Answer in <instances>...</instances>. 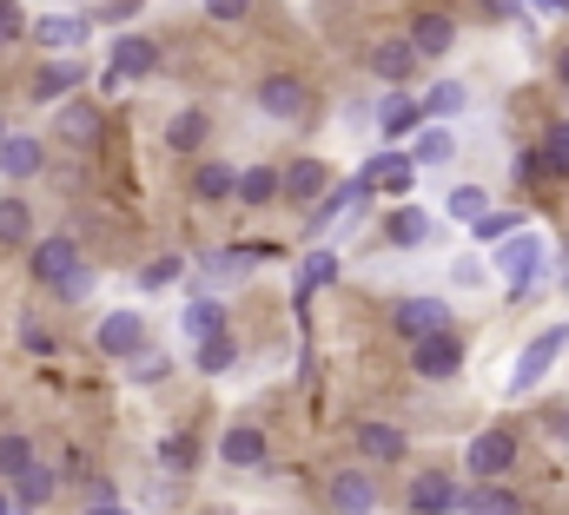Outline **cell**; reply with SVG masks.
Masks as SVG:
<instances>
[{
	"mask_svg": "<svg viewBox=\"0 0 569 515\" xmlns=\"http://www.w3.org/2000/svg\"><path fill=\"white\" fill-rule=\"evenodd\" d=\"M569 351V324H550V331H537L530 344H523V357H517V371H510V396H530V390L543 384L550 371H557V357Z\"/></svg>",
	"mask_w": 569,
	"mask_h": 515,
	"instance_id": "6da1fadb",
	"label": "cell"
},
{
	"mask_svg": "<svg viewBox=\"0 0 569 515\" xmlns=\"http://www.w3.org/2000/svg\"><path fill=\"white\" fill-rule=\"evenodd\" d=\"M463 469H470L477 483H503V476L517 469V436H510V430H477L470 450H463Z\"/></svg>",
	"mask_w": 569,
	"mask_h": 515,
	"instance_id": "7a4b0ae2",
	"label": "cell"
},
{
	"mask_svg": "<svg viewBox=\"0 0 569 515\" xmlns=\"http://www.w3.org/2000/svg\"><path fill=\"white\" fill-rule=\"evenodd\" d=\"M152 73H159V40H146V33H120L100 87H107V93H120L127 80H152Z\"/></svg>",
	"mask_w": 569,
	"mask_h": 515,
	"instance_id": "3957f363",
	"label": "cell"
},
{
	"mask_svg": "<svg viewBox=\"0 0 569 515\" xmlns=\"http://www.w3.org/2000/svg\"><path fill=\"white\" fill-rule=\"evenodd\" d=\"M497 277L510 284V297H517V291H530V284L543 277V239H537V232L503 239V245H497Z\"/></svg>",
	"mask_w": 569,
	"mask_h": 515,
	"instance_id": "277c9868",
	"label": "cell"
},
{
	"mask_svg": "<svg viewBox=\"0 0 569 515\" xmlns=\"http://www.w3.org/2000/svg\"><path fill=\"white\" fill-rule=\"evenodd\" d=\"M93 344H100L113 364H133V357L146 351V317L140 311H107L100 331H93Z\"/></svg>",
	"mask_w": 569,
	"mask_h": 515,
	"instance_id": "5b68a950",
	"label": "cell"
},
{
	"mask_svg": "<svg viewBox=\"0 0 569 515\" xmlns=\"http://www.w3.org/2000/svg\"><path fill=\"white\" fill-rule=\"evenodd\" d=\"M87 87V60L80 53H53L40 73H33V100L40 107H67V93H80Z\"/></svg>",
	"mask_w": 569,
	"mask_h": 515,
	"instance_id": "8992f818",
	"label": "cell"
},
{
	"mask_svg": "<svg viewBox=\"0 0 569 515\" xmlns=\"http://www.w3.org/2000/svg\"><path fill=\"white\" fill-rule=\"evenodd\" d=\"M259 113H266V120H284V127H298V120L311 113L305 80H291V73H266V80H259Z\"/></svg>",
	"mask_w": 569,
	"mask_h": 515,
	"instance_id": "52a82bcc",
	"label": "cell"
},
{
	"mask_svg": "<svg viewBox=\"0 0 569 515\" xmlns=\"http://www.w3.org/2000/svg\"><path fill=\"white\" fill-rule=\"evenodd\" d=\"M425 127H430L425 100H411L405 87H391V93H385V107H378V132H385V145H405V139H418Z\"/></svg>",
	"mask_w": 569,
	"mask_h": 515,
	"instance_id": "ba28073f",
	"label": "cell"
},
{
	"mask_svg": "<svg viewBox=\"0 0 569 515\" xmlns=\"http://www.w3.org/2000/svg\"><path fill=\"white\" fill-rule=\"evenodd\" d=\"M411 364H418V377H430V384H450V377L463 371V344H457L450 331L418 337V344H411Z\"/></svg>",
	"mask_w": 569,
	"mask_h": 515,
	"instance_id": "9c48e42d",
	"label": "cell"
},
{
	"mask_svg": "<svg viewBox=\"0 0 569 515\" xmlns=\"http://www.w3.org/2000/svg\"><path fill=\"white\" fill-rule=\"evenodd\" d=\"M450 509H463L457 476L450 469H418L411 476V515H450Z\"/></svg>",
	"mask_w": 569,
	"mask_h": 515,
	"instance_id": "30bf717a",
	"label": "cell"
},
{
	"mask_svg": "<svg viewBox=\"0 0 569 515\" xmlns=\"http://www.w3.org/2000/svg\"><path fill=\"white\" fill-rule=\"evenodd\" d=\"M27 264H33V277H40V284H53V291H60V284L80 271V245H73L67 232H53V239H33V258H27Z\"/></svg>",
	"mask_w": 569,
	"mask_h": 515,
	"instance_id": "8fae6325",
	"label": "cell"
},
{
	"mask_svg": "<svg viewBox=\"0 0 569 515\" xmlns=\"http://www.w3.org/2000/svg\"><path fill=\"white\" fill-rule=\"evenodd\" d=\"M33 40L47 53H80L93 40V13H47V20H33Z\"/></svg>",
	"mask_w": 569,
	"mask_h": 515,
	"instance_id": "7c38bea8",
	"label": "cell"
},
{
	"mask_svg": "<svg viewBox=\"0 0 569 515\" xmlns=\"http://www.w3.org/2000/svg\"><path fill=\"white\" fill-rule=\"evenodd\" d=\"M266 456H272V443H266L259 423H232V430L219 436V463H226V469H266Z\"/></svg>",
	"mask_w": 569,
	"mask_h": 515,
	"instance_id": "4fadbf2b",
	"label": "cell"
},
{
	"mask_svg": "<svg viewBox=\"0 0 569 515\" xmlns=\"http://www.w3.org/2000/svg\"><path fill=\"white\" fill-rule=\"evenodd\" d=\"M391 324H398V337H437V331H450V304L443 297H405L398 311H391Z\"/></svg>",
	"mask_w": 569,
	"mask_h": 515,
	"instance_id": "5bb4252c",
	"label": "cell"
},
{
	"mask_svg": "<svg viewBox=\"0 0 569 515\" xmlns=\"http://www.w3.org/2000/svg\"><path fill=\"white\" fill-rule=\"evenodd\" d=\"M279 179H284V205H318V199L331 192V165H325V159H311V152H305V159H291Z\"/></svg>",
	"mask_w": 569,
	"mask_h": 515,
	"instance_id": "9a60e30c",
	"label": "cell"
},
{
	"mask_svg": "<svg viewBox=\"0 0 569 515\" xmlns=\"http://www.w3.org/2000/svg\"><path fill=\"white\" fill-rule=\"evenodd\" d=\"M418 60H425V53H418V40H411V33H398V40H378V47H371V73H378L385 87H405V80L418 73Z\"/></svg>",
	"mask_w": 569,
	"mask_h": 515,
	"instance_id": "2e32d148",
	"label": "cell"
},
{
	"mask_svg": "<svg viewBox=\"0 0 569 515\" xmlns=\"http://www.w3.org/2000/svg\"><path fill=\"white\" fill-rule=\"evenodd\" d=\"M365 179H371V185H385L391 199H405V192H411V179H418V159H411V145H385V152L365 165Z\"/></svg>",
	"mask_w": 569,
	"mask_h": 515,
	"instance_id": "e0dca14e",
	"label": "cell"
},
{
	"mask_svg": "<svg viewBox=\"0 0 569 515\" xmlns=\"http://www.w3.org/2000/svg\"><path fill=\"white\" fill-rule=\"evenodd\" d=\"M331 509L338 515H371L378 509V483H371V469H338V476H331Z\"/></svg>",
	"mask_w": 569,
	"mask_h": 515,
	"instance_id": "ac0fdd59",
	"label": "cell"
},
{
	"mask_svg": "<svg viewBox=\"0 0 569 515\" xmlns=\"http://www.w3.org/2000/svg\"><path fill=\"white\" fill-rule=\"evenodd\" d=\"M53 132H60L67 145H100V107H93V100H67V107H53Z\"/></svg>",
	"mask_w": 569,
	"mask_h": 515,
	"instance_id": "d6986e66",
	"label": "cell"
},
{
	"mask_svg": "<svg viewBox=\"0 0 569 515\" xmlns=\"http://www.w3.org/2000/svg\"><path fill=\"white\" fill-rule=\"evenodd\" d=\"M358 450H365V463H405L411 436L398 423H358Z\"/></svg>",
	"mask_w": 569,
	"mask_h": 515,
	"instance_id": "ffe728a7",
	"label": "cell"
},
{
	"mask_svg": "<svg viewBox=\"0 0 569 515\" xmlns=\"http://www.w3.org/2000/svg\"><path fill=\"white\" fill-rule=\"evenodd\" d=\"M239 179H246V172H232L226 159H206V165L192 172V199H206V205H226V199H239Z\"/></svg>",
	"mask_w": 569,
	"mask_h": 515,
	"instance_id": "44dd1931",
	"label": "cell"
},
{
	"mask_svg": "<svg viewBox=\"0 0 569 515\" xmlns=\"http://www.w3.org/2000/svg\"><path fill=\"white\" fill-rule=\"evenodd\" d=\"M40 165H47V152H40V139H27V132H13V139L0 145V172H7L13 185H27V179H40Z\"/></svg>",
	"mask_w": 569,
	"mask_h": 515,
	"instance_id": "7402d4cb",
	"label": "cell"
},
{
	"mask_svg": "<svg viewBox=\"0 0 569 515\" xmlns=\"http://www.w3.org/2000/svg\"><path fill=\"white\" fill-rule=\"evenodd\" d=\"M279 199H284L279 165H246V179H239V205H246V212H266V205H279Z\"/></svg>",
	"mask_w": 569,
	"mask_h": 515,
	"instance_id": "603a6c76",
	"label": "cell"
},
{
	"mask_svg": "<svg viewBox=\"0 0 569 515\" xmlns=\"http://www.w3.org/2000/svg\"><path fill=\"white\" fill-rule=\"evenodd\" d=\"M411 40H418L425 60H443V53L457 47V20H450V13H418V20H411Z\"/></svg>",
	"mask_w": 569,
	"mask_h": 515,
	"instance_id": "cb8c5ba5",
	"label": "cell"
},
{
	"mask_svg": "<svg viewBox=\"0 0 569 515\" xmlns=\"http://www.w3.org/2000/svg\"><path fill=\"white\" fill-rule=\"evenodd\" d=\"M179 331H186L192 344H206V337H219V331H226V304H219V297H192V304L179 311Z\"/></svg>",
	"mask_w": 569,
	"mask_h": 515,
	"instance_id": "d4e9b609",
	"label": "cell"
},
{
	"mask_svg": "<svg viewBox=\"0 0 569 515\" xmlns=\"http://www.w3.org/2000/svg\"><path fill=\"white\" fill-rule=\"evenodd\" d=\"M7 489H13V503H20V509H47V503H53V496H60V476H53V469H40V463H33V469H20V476H13V483H7Z\"/></svg>",
	"mask_w": 569,
	"mask_h": 515,
	"instance_id": "484cf974",
	"label": "cell"
},
{
	"mask_svg": "<svg viewBox=\"0 0 569 515\" xmlns=\"http://www.w3.org/2000/svg\"><path fill=\"white\" fill-rule=\"evenodd\" d=\"M425 113H430V127H450L457 113H470V87L463 80H437L425 93Z\"/></svg>",
	"mask_w": 569,
	"mask_h": 515,
	"instance_id": "4316f807",
	"label": "cell"
},
{
	"mask_svg": "<svg viewBox=\"0 0 569 515\" xmlns=\"http://www.w3.org/2000/svg\"><path fill=\"white\" fill-rule=\"evenodd\" d=\"M325 284H338V252L331 245L305 252V264H298V304H311V291H325Z\"/></svg>",
	"mask_w": 569,
	"mask_h": 515,
	"instance_id": "83f0119b",
	"label": "cell"
},
{
	"mask_svg": "<svg viewBox=\"0 0 569 515\" xmlns=\"http://www.w3.org/2000/svg\"><path fill=\"white\" fill-rule=\"evenodd\" d=\"M463 515H523V503L503 483H470L463 489Z\"/></svg>",
	"mask_w": 569,
	"mask_h": 515,
	"instance_id": "f1b7e54d",
	"label": "cell"
},
{
	"mask_svg": "<svg viewBox=\"0 0 569 515\" xmlns=\"http://www.w3.org/2000/svg\"><path fill=\"white\" fill-rule=\"evenodd\" d=\"M0 245H33V205L20 192L0 199Z\"/></svg>",
	"mask_w": 569,
	"mask_h": 515,
	"instance_id": "f546056e",
	"label": "cell"
},
{
	"mask_svg": "<svg viewBox=\"0 0 569 515\" xmlns=\"http://www.w3.org/2000/svg\"><path fill=\"white\" fill-rule=\"evenodd\" d=\"M192 364H199L206 377H226V371L239 364V344H232V331H219V337H206V344H192Z\"/></svg>",
	"mask_w": 569,
	"mask_h": 515,
	"instance_id": "4dcf8cb0",
	"label": "cell"
},
{
	"mask_svg": "<svg viewBox=\"0 0 569 515\" xmlns=\"http://www.w3.org/2000/svg\"><path fill=\"white\" fill-rule=\"evenodd\" d=\"M206 132H212V120H206L199 107H186V113H172L166 145H172V152H199V145H206Z\"/></svg>",
	"mask_w": 569,
	"mask_h": 515,
	"instance_id": "1f68e13d",
	"label": "cell"
},
{
	"mask_svg": "<svg viewBox=\"0 0 569 515\" xmlns=\"http://www.w3.org/2000/svg\"><path fill=\"white\" fill-rule=\"evenodd\" d=\"M411 159H418V165H450V159H457V132L450 127H425L418 139H411Z\"/></svg>",
	"mask_w": 569,
	"mask_h": 515,
	"instance_id": "d6a6232c",
	"label": "cell"
},
{
	"mask_svg": "<svg viewBox=\"0 0 569 515\" xmlns=\"http://www.w3.org/2000/svg\"><path fill=\"white\" fill-rule=\"evenodd\" d=\"M385 232H391V245H425V239H430V212H425V205H398Z\"/></svg>",
	"mask_w": 569,
	"mask_h": 515,
	"instance_id": "836d02e7",
	"label": "cell"
},
{
	"mask_svg": "<svg viewBox=\"0 0 569 515\" xmlns=\"http://www.w3.org/2000/svg\"><path fill=\"white\" fill-rule=\"evenodd\" d=\"M443 212H450L457 225H477V219L490 212V192H483V185H457V192L443 199Z\"/></svg>",
	"mask_w": 569,
	"mask_h": 515,
	"instance_id": "e575fe53",
	"label": "cell"
},
{
	"mask_svg": "<svg viewBox=\"0 0 569 515\" xmlns=\"http://www.w3.org/2000/svg\"><path fill=\"white\" fill-rule=\"evenodd\" d=\"M517 232H523V219H517V212H483V219L470 225V239H477V245H503V239H517Z\"/></svg>",
	"mask_w": 569,
	"mask_h": 515,
	"instance_id": "d590c367",
	"label": "cell"
},
{
	"mask_svg": "<svg viewBox=\"0 0 569 515\" xmlns=\"http://www.w3.org/2000/svg\"><path fill=\"white\" fill-rule=\"evenodd\" d=\"M159 463H166L172 476H192V469H199V443L179 430V436H166V443H159Z\"/></svg>",
	"mask_w": 569,
	"mask_h": 515,
	"instance_id": "8d00e7d4",
	"label": "cell"
},
{
	"mask_svg": "<svg viewBox=\"0 0 569 515\" xmlns=\"http://www.w3.org/2000/svg\"><path fill=\"white\" fill-rule=\"evenodd\" d=\"M20 469H33V443H27L20 430H7V436H0V476L13 483Z\"/></svg>",
	"mask_w": 569,
	"mask_h": 515,
	"instance_id": "74e56055",
	"label": "cell"
},
{
	"mask_svg": "<svg viewBox=\"0 0 569 515\" xmlns=\"http://www.w3.org/2000/svg\"><path fill=\"white\" fill-rule=\"evenodd\" d=\"M543 165L569 179V120H557V127L543 132Z\"/></svg>",
	"mask_w": 569,
	"mask_h": 515,
	"instance_id": "f35d334b",
	"label": "cell"
},
{
	"mask_svg": "<svg viewBox=\"0 0 569 515\" xmlns=\"http://www.w3.org/2000/svg\"><path fill=\"white\" fill-rule=\"evenodd\" d=\"M20 33H33L27 7H20V0H0V47H20Z\"/></svg>",
	"mask_w": 569,
	"mask_h": 515,
	"instance_id": "ab89813d",
	"label": "cell"
},
{
	"mask_svg": "<svg viewBox=\"0 0 569 515\" xmlns=\"http://www.w3.org/2000/svg\"><path fill=\"white\" fill-rule=\"evenodd\" d=\"M252 258H259V252H212L206 271H212V284H232V277H246V271H252Z\"/></svg>",
	"mask_w": 569,
	"mask_h": 515,
	"instance_id": "60d3db41",
	"label": "cell"
},
{
	"mask_svg": "<svg viewBox=\"0 0 569 515\" xmlns=\"http://www.w3.org/2000/svg\"><path fill=\"white\" fill-rule=\"evenodd\" d=\"M179 271H186V258H152L140 271V291H166V284H179Z\"/></svg>",
	"mask_w": 569,
	"mask_h": 515,
	"instance_id": "b9f144b4",
	"label": "cell"
},
{
	"mask_svg": "<svg viewBox=\"0 0 569 515\" xmlns=\"http://www.w3.org/2000/svg\"><path fill=\"white\" fill-rule=\"evenodd\" d=\"M166 371H172V357H166V351H140V357L127 364V377H133V384H159Z\"/></svg>",
	"mask_w": 569,
	"mask_h": 515,
	"instance_id": "7bdbcfd3",
	"label": "cell"
},
{
	"mask_svg": "<svg viewBox=\"0 0 569 515\" xmlns=\"http://www.w3.org/2000/svg\"><path fill=\"white\" fill-rule=\"evenodd\" d=\"M60 297H67V304H87V297H93V271L80 264V271H73L67 284H60Z\"/></svg>",
	"mask_w": 569,
	"mask_h": 515,
	"instance_id": "ee69618b",
	"label": "cell"
},
{
	"mask_svg": "<svg viewBox=\"0 0 569 515\" xmlns=\"http://www.w3.org/2000/svg\"><path fill=\"white\" fill-rule=\"evenodd\" d=\"M133 13H140V0H107V7L93 13V20H100V27H127Z\"/></svg>",
	"mask_w": 569,
	"mask_h": 515,
	"instance_id": "f6af8a7d",
	"label": "cell"
},
{
	"mask_svg": "<svg viewBox=\"0 0 569 515\" xmlns=\"http://www.w3.org/2000/svg\"><path fill=\"white\" fill-rule=\"evenodd\" d=\"M20 344H27V351H53V337H47L40 317H20Z\"/></svg>",
	"mask_w": 569,
	"mask_h": 515,
	"instance_id": "bcb514c9",
	"label": "cell"
},
{
	"mask_svg": "<svg viewBox=\"0 0 569 515\" xmlns=\"http://www.w3.org/2000/svg\"><path fill=\"white\" fill-rule=\"evenodd\" d=\"M206 13H212V20H246L252 0H206Z\"/></svg>",
	"mask_w": 569,
	"mask_h": 515,
	"instance_id": "7dc6e473",
	"label": "cell"
},
{
	"mask_svg": "<svg viewBox=\"0 0 569 515\" xmlns=\"http://www.w3.org/2000/svg\"><path fill=\"white\" fill-rule=\"evenodd\" d=\"M457 284L477 291V284H483V264H477V258H457Z\"/></svg>",
	"mask_w": 569,
	"mask_h": 515,
	"instance_id": "c3c4849f",
	"label": "cell"
},
{
	"mask_svg": "<svg viewBox=\"0 0 569 515\" xmlns=\"http://www.w3.org/2000/svg\"><path fill=\"white\" fill-rule=\"evenodd\" d=\"M483 7H490L497 20H517V13H523V0H483Z\"/></svg>",
	"mask_w": 569,
	"mask_h": 515,
	"instance_id": "681fc988",
	"label": "cell"
},
{
	"mask_svg": "<svg viewBox=\"0 0 569 515\" xmlns=\"http://www.w3.org/2000/svg\"><path fill=\"white\" fill-rule=\"evenodd\" d=\"M80 515H133L127 503H93V509H80Z\"/></svg>",
	"mask_w": 569,
	"mask_h": 515,
	"instance_id": "f907efd6",
	"label": "cell"
},
{
	"mask_svg": "<svg viewBox=\"0 0 569 515\" xmlns=\"http://www.w3.org/2000/svg\"><path fill=\"white\" fill-rule=\"evenodd\" d=\"M0 515H20V503H13V489H0Z\"/></svg>",
	"mask_w": 569,
	"mask_h": 515,
	"instance_id": "816d5d0a",
	"label": "cell"
},
{
	"mask_svg": "<svg viewBox=\"0 0 569 515\" xmlns=\"http://www.w3.org/2000/svg\"><path fill=\"white\" fill-rule=\"evenodd\" d=\"M557 80H563V87H569V47H563V53H557Z\"/></svg>",
	"mask_w": 569,
	"mask_h": 515,
	"instance_id": "f5cc1de1",
	"label": "cell"
},
{
	"mask_svg": "<svg viewBox=\"0 0 569 515\" xmlns=\"http://www.w3.org/2000/svg\"><path fill=\"white\" fill-rule=\"evenodd\" d=\"M537 7H543V13H569V0H537Z\"/></svg>",
	"mask_w": 569,
	"mask_h": 515,
	"instance_id": "db71d44e",
	"label": "cell"
},
{
	"mask_svg": "<svg viewBox=\"0 0 569 515\" xmlns=\"http://www.w3.org/2000/svg\"><path fill=\"white\" fill-rule=\"evenodd\" d=\"M7 139H13V132H7V120H0V145H7Z\"/></svg>",
	"mask_w": 569,
	"mask_h": 515,
	"instance_id": "11a10c76",
	"label": "cell"
},
{
	"mask_svg": "<svg viewBox=\"0 0 569 515\" xmlns=\"http://www.w3.org/2000/svg\"><path fill=\"white\" fill-rule=\"evenodd\" d=\"M73 7H87V0H73Z\"/></svg>",
	"mask_w": 569,
	"mask_h": 515,
	"instance_id": "9f6ffc18",
	"label": "cell"
}]
</instances>
